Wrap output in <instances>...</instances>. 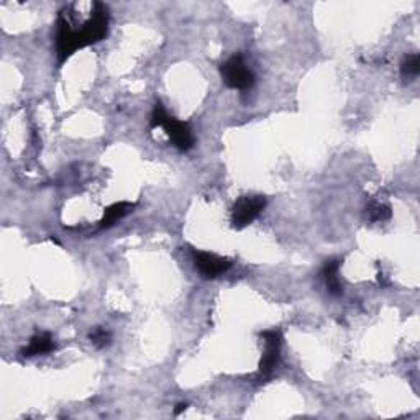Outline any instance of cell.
Segmentation results:
<instances>
[{"mask_svg": "<svg viewBox=\"0 0 420 420\" xmlns=\"http://www.w3.org/2000/svg\"><path fill=\"white\" fill-rule=\"evenodd\" d=\"M133 207H135V204L125 202V200H122V202L112 204L111 207L105 209L102 220L99 222V228H108V227L115 225V223L120 220V218H123L132 212Z\"/></svg>", "mask_w": 420, "mask_h": 420, "instance_id": "obj_9", "label": "cell"}, {"mask_svg": "<svg viewBox=\"0 0 420 420\" xmlns=\"http://www.w3.org/2000/svg\"><path fill=\"white\" fill-rule=\"evenodd\" d=\"M186 409H188V404H178V407L174 409V414H176V415H179L181 412H184Z\"/></svg>", "mask_w": 420, "mask_h": 420, "instance_id": "obj_13", "label": "cell"}, {"mask_svg": "<svg viewBox=\"0 0 420 420\" xmlns=\"http://www.w3.org/2000/svg\"><path fill=\"white\" fill-rule=\"evenodd\" d=\"M150 125L151 128L163 127L171 143L181 151H188L194 146V136L188 123L171 117L161 102H156L155 107H153Z\"/></svg>", "mask_w": 420, "mask_h": 420, "instance_id": "obj_2", "label": "cell"}, {"mask_svg": "<svg viewBox=\"0 0 420 420\" xmlns=\"http://www.w3.org/2000/svg\"><path fill=\"white\" fill-rule=\"evenodd\" d=\"M111 13L108 7L102 2H95L90 10V17L80 25H73L68 13L61 12L56 20V55L59 64L71 58L80 48L90 46L104 40L108 33Z\"/></svg>", "mask_w": 420, "mask_h": 420, "instance_id": "obj_1", "label": "cell"}, {"mask_svg": "<svg viewBox=\"0 0 420 420\" xmlns=\"http://www.w3.org/2000/svg\"><path fill=\"white\" fill-rule=\"evenodd\" d=\"M56 343L55 338L50 332H38L36 335H33L28 342V345L22 350V355L25 358H31V356H41V355H48V353L55 351Z\"/></svg>", "mask_w": 420, "mask_h": 420, "instance_id": "obj_7", "label": "cell"}, {"mask_svg": "<svg viewBox=\"0 0 420 420\" xmlns=\"http://www.w3.org/2000/svg\"><path fill=\"white\" fill-rule=\"evenodd\" d=\"M262 340V355L258 368V376L260 379H268L278 366L281 360V346H283V335L278 328H271L260 333Z\"/></svg>", "mask_w": 420, "mask_h": 420, "instance_id": "obj_4", "label": "cell"}, {"mask_svg": "<svg viewBox=\"0 0 420 420\" xmlns=\"http://www.w3.org/2000/svg\"><path fill=\"white\" fill-rule=\"evenodd\" d=\"M266 207L265 195H243L232 209V227L241 230L250 225Z\"/></svg>", "mask_w": 420, "mask_h": 420, "instance_id": "obj_5", "label": "cell"}, {"mask_svg": "<svg viewBox=\"0 0 420 420\" xmlns=\"http://www.w3.org/2000/svg\"><path fill=\"white\" fill-rule=\"evenodd\" d=\"M194 265L195 270L207 279L220 278L232 268L230 260L209 251H194Z\"/></svg>", "mask_w": 420, "mask_h": 420, "instance_id": "obj_6", "label": "cell"}, {"mask_svg": "<svg viewBox=\"0 0 420 420\" xmlns=\"http://www.w3.org/2000/svg\"><path fill=\"white\" fill-rule=\"evenodd\" d=\"M420 73V58L417 52H410V55H405L402 63H400V76L405 80H412L419 76Z\"/></svg>", "mask_w": 420, "mask_h": 420, "instance_id": "obj_10", "label": "cell"}, {"mask_svg": "<svg viewBox=\"0 0 420 420\" xmlns=\"http://www.w3.org/2000/svg\"><path fill=\"white\" fill-rule=\"evenodd\" d=\"M89 338L95 348H105V346L111 345V342H112L111 332L105 330V328H102V327L94 328V330L90 332Z\"/></svg>", "mask_w": 420, "mask_h": 420, "instance_id": "obj_12", "label": "cell"}, {"mask_svg": "<svg viewBox=\"0 0 420 420\" xmlns=\"http://www.w3.org/2000/svg\"><path fill=\"white\" fill-rule=\"evenodd\" d=\"M340 266H342L340 260H328L321 271L323 283H326L328 293L332 295H340L343 293V286L340 283V278H338Z\"/></svg>", "mask_w": 420, "mask_h": 420, "instance_id": "obj_8", "label": "cell"}, {"mask_svg": "<svg viewBox=\"0 0 420 420\" xmlns=\"http://www.w3.org/2000/svg\"><path fill=\"white\" fill-rule=\"evenodd\" d=\"M222 80L227 88L237 90H248L255 84V74L248 68L241 55H233L220 66Z\"/></svg>", "mask_w": 420, "mask_h": 420, "instance_id": "obj_3", "label": "cell"}, {"mask_svg": "<svg viewBox=\"0 0 420 420\" xmlns=\"http://www.w3.org/2000/svg\"><path fill=\"white\" fill-rule=\"evenodd\" d=\"M366 217L370 222H384L391 218V209L389 205L379 204V202H371L366 207Z\"/></svg>", "mask_w": 420, "mask_h": 420, "instance_id": "obj_11", "label": "cell"}]
</instances>
